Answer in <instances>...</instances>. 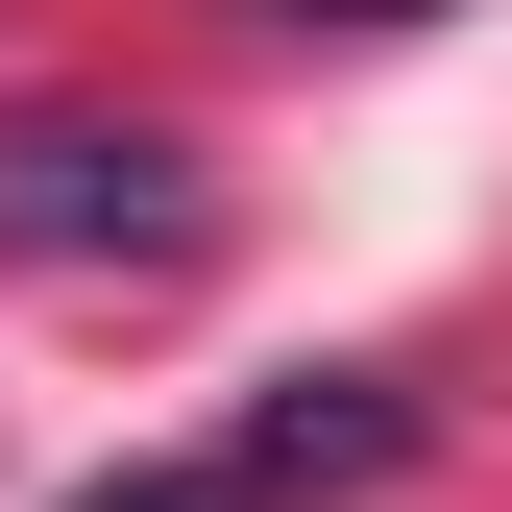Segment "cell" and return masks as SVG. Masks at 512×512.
<instances>
[{
  "mask_svg": "<svg viewBox=\"0 0 512 512\" xmlns=\"http://www.w3.org/2000/svg\"><path fill=\"white\" fill-rule=\"evenodd\" d=\"M415 464V366H293V391H244L220 439H147V464H98L74 512H366Z\"/></svg>",
  "mask_w": 512,
  "mask_h": 512,
  "instance_id": "cell-1",
  "label": "cell"
},
{
  "mask_svg": "<svg viewBox=\"0 0 512 512\" xmlns=\"http://www.w3.org/2000/svg\"><path fill=\"white\" fill-rule=\"evenodd\" d=\"M0 244L25 269H171L196 244V147L122 98H0Z\"/></svg>",
  "mask_w": 512,
  "mask_h": 512,
  "instance_id": "cell-2",
  "label": "cell"
},
{
  "mask_svg": "<svg viewBox=\"0 0 512 512\" xmlns=\"http://www.w3.org/2000/svg\"><path fill=\"white\" fill-rule=\"evenodd\" d=\"M244 25H293V49H391V25H464V0H244Z\"/></svg>",
  "mask_w": 512,
  "mask_h": 512,
  "instance_id": "cell-3",
  "label": "cell"
}]
</instances>
